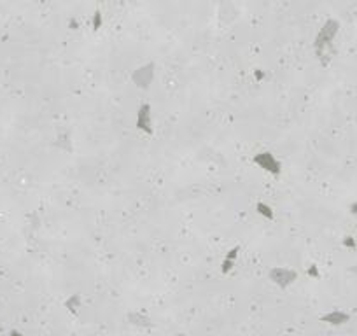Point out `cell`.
I'll list each match as a JSON object with an SVG mask.
<instances>
[{"mask_svg":"<svg viewBox=\"0 0 357 336\" xmlns=\"http://www.w3.org/2000/svg\"><path fill=\"white\" fill-rule=\"evenodd\" d=\"M254 163L259 165L261 168H265L266 172L273 173V175H280L282 172L280 161L272 152H259V154H256L254 156Z\"/></svg>","mask_w":357,"mask_h":336,"instance_id":"obj_1","label":"cell"},{"mask_svg":"<svg viewBox=\"0 0 357 336\" xmlns=\"http://www.w3.org/2000/svg\"><path fill=\"white\" fill-rule=\"evenodd\" d=\"M270 278H272L278 287L286 289L289 284H293L296 278H298V273L294 270H287V268H273L270 272Z\"/></svg>","mask_w":357,"mask_h":336,"instance_id":"obj_2","label":"cell"},{"mask_svg":"<svg viewBox=\"0 0 357 336\" xmlns=\"http://www.w3.org/2000/svg\"><path fill=\"white\" fill-rule=\"evenodd\" d=\"M152 77H154V63H147L133 72V83H137V86L140 88H147L151 84Z\"/></svg>","mask_w":357,"mask_h":336,"instance_id":"obj_3","label":"cell"},{"mask_svg":"<svg viewBox=\"0 0 357 336\" xmlns=\"http://www.w3.org/2000/svg\"><path fill=\"white\" fill-rule=\"evenodd\" d=\"M137 128L146 133H152V121H151V107L147 104L140 105L139 112H137Z\"/></svg>","mask_w":357,"mask_h":336,"instance_id":"obj_4","label":"cell"},{"mask_svg":"<svg viewBox=\"0 0 357 336\" xmlns=\"http://www.w3.org/2000/svg\"><path fill=\"white\" fill-rule=\"evenodd\" d=\"M322 320L328 324H335V326H340V324L347 322L349 320V315L343 314V312H331V314L322 315Z\"/></svg>","mask_w":357,"mask_h":336,"instance_id":"obj_5","label":"cell"},{"mask_svg":"<svg viewBox=\"0 0 357 336\" xmlns=\"http://www.w3.org/2000/svg\"><path fill=\"white\" fill-rule=\"evenodd\" d=\"M128 320H130V324H133V326H142V328H149V326H151V319L144 314H137V312H131V314L128 315Z\"/></svg>","mask_w":357,"mask_h":336,"instance_id":"obj_6","label":"cell"},{"mask_svg":"<svg viewBox=\"0 0 357 336\" xmlns=\"http://www.w3.org/2000/svg\"><path fill=\"white\" fill-rule=\"evenodd\" d=\"M65 307H67L68 310L72 312V314H77V310L81 308V296H79V294H74V296H70V298L65 301Z\"/></svg>","mask_w":357,"mask_h":336,"instance_id":"obj_7","label":"cell"},{"mask_svg":"<svg viewBox=\"0 0 357 336\" xmlns=\"http://www.w3.org/2000/svg\"><path fill=\"white\" fill-rule=\"evenodd\" d=\"M257 212H259L261 215H265L266 219H270V221H272L273 217H275V214H273V210L270 209L268 205H266V203H257Z\"/></svg>","mask_w":357,"mask_h":336,"instance_id":"obj_8","label":"cell"},{"mask_svg":"<svg viewBox=\"0 0 357 336\" xmlns=\"http://www.w3.org/2000/svg\"><path fill=\"white\" fill-rule=\"evenodd\" d=\"M100 25H102V13H100V11H97V13H95V16H93V28L98 30V28H100Z\"/></svg>","mask_w":357,"mask_h":336,"instance_id":"obj_9","label":"cell"},{"mask_svg":"<svg viewBox=\"0 0 357 336\" xmlns=\"http://www.w3.org/2000/svg\"><path fill=\"white\" fill-rule=\"evenodd\" d=\"M238 251H240V247H238V245H236V247H233V249H231V251L226 254V257H224V259L235 261V259H236V256H238Z\"/></svg>","mask_w":357,"mask_h":336,"instance_id":"obj_10","label":"cell"},{"mask_svg":"<svg viewBox=\"0 0 357 336\" xmlns=\"http://www.w3.org/2000/svg\"><path fill=\"white\" fill-rule=\"evenodd\" d=\"M235 265V261H230V259H224L223 261V273H230L231 268Z\"/></svg>","mask_w":357,"mask_h":336,"instance_id":"obj_11","label":"cell"},{"mask_svg":"<svg viewBox=\"0 0 357 336\" xmlns=\"http://www.w3.org/2000/svg\"><path fill=\"white\" fill-rule=\"evenodd\" d=\"M308 273H310L312 277H319V272H317V268H315V266H312V268L308 270Z\"/></svg>","mask_w":357,"mask_h":336,"instance_id":"obj_12","label":"cell"},{"mask_svg":"<svg viewBox=\"0 0 357 336\" xmlns=\"http://www.w3.org/2000/svg\"><path fill=\"white\" fill-rule=\"evenodd\" d=\"M263 77H265V74H263V72H261V70H256V79H257V81H261V79H263Z\"/></svg>","mask_w":357,"mask_h":336,"instance_id":"obj_13","label":"cell"},{"mask_svg":"<svg viewBox=\"0 0 357 336\" xmlns=\"http://www.w3.org/2000/svg\"><path fill=\"white\" fill-rule=\"evenodd\" d=\"M9 336H23V335H21L20 331H16V329H14V331H11V333H9Z\"/></svg>","mask_w":357,"mask_h":336,"instance_id":"obj_14","label":"cell"}]
</instances>
